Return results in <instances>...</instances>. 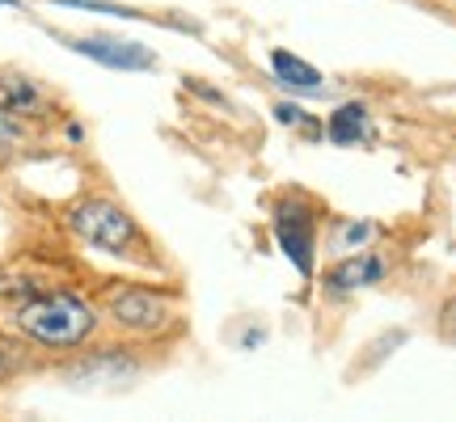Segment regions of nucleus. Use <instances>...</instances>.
<instances>
[{
  "instance_id": "obj_5",
  "label": "nucleus",
  "mask_w": 456,
  "mask_h": 422,
  "mask_svg": "<svg viewBox=\"0 0 456 422\" xmlns=\"http://www.w3.org/2000/svg\"><path fill=\"white\" fill-rule=\"evenodd\" d=\"M275 241L283 249V258L305 279H313V271H317V220L305 203H283L275 211Z\"/></svg>"
},
{
  "instance_id": "obj_11",
  "label": "nucleus",
  "mask_w": 456,
  "mask_h": 422,
  "mask_svg": "<svg viewBox=\"0 0 456 422\" xmlns=\"http://www.w3.org/2000/svg\"><path fill=\"white\" fill-rule=\"evenodd\" d=\"M34 292H43V283L30 275H9V271H0V300H26V296Z\"/></svg>"
},
{
  "instance_id": "obj_10",
  "label": "nucleus",
  "mask_w": 456,
  "mask_h": 422,
  "mask_svg": "<svg viewBox=\"0 0 456 422\" xmlns=\"http://www.w3.org/2000/svg\"><path fill=\"white\" fill-rule=\"evenodd\" d=\"M60 9H89V13H110V17H123V21H152L148 13L131 9V4H114V0H51Z\"/></svg>"
},
{
  "instance_id": "obj_7",
  "label": "nucleus",
  "mask_w": 456,
  "mask_h": 422,
  "mask_svg": "<svg viewBox=\"0 0 456 422\" xmlns=\"http://www.w3.org/2000/svg\"><path fill=\"white\" fill-rule=\"evenodd\" d=\"M271 68H275V81L288 85V89H305V93L322 89V72L292 51H271Z\"/></svg>"
},
{
  "instance_id": "obj_4",
  "label": "nucleus",
  "mask_w": 456,
  "mask_h": 422,
  "mask_svg": "<svg viewBox=\"0 0 456 422\" xmlns=\"http://www.w3.org/2000/svg\"><path fill=\"white\" fill-rule=\"evenodd\" d=\"M68 51H77L85 60H94L102 68H114V72H148L157 68V51H148L144 43H127V38H110V34H55Z\"/></svg>"
},
{
  "instance_id": "obj_6",
  "label": "nucleus",
  "mask_w": 456,
  "mask_h": 422,
  "mask_svg": "<svg viewBox=\"0 0 456 422\" xmlns=\"http://www.w3.org/2000/svg\"><path fill=\"white\" fill-rule=\"evenodd\" d=\"M0 110H9L21 123H30V118H43L51 110V98L47 89L38 81H30L26 72H0Z\"/></svg>"
},
{
  "instance_id": "obj_9",
  "label": "nucleus",
  "mask_w": 456,
  "mask_h": 422,
  "mask_svg": "<svg viewBox=\"0 0 456 422\" xmlns=\"http://www.w3.org/2000/svg\"><path fill=\"white\" fill-rule=\"evenodd\" d=\"M363 131H368V110H363L359 101L338 106V110L330 114V123H326L330 144H359V140H363Z\"/></svg>"
},
{
  "instance_id": "obj_14",
  "label": "nucleus",
  "mask_w": 456,
  "mask_h": 422,
  "mask_svg": "<svg viewBox=\"0 0 456 422\" xmlns=\"http://www.w3.org/2000/svg\"><path fill=\"white\" fill-rule=\"evenodd\" d=\"M363 237H368V228L359 224V228H346V241H363Z\"/></svg>"
},
{
  "instance_id": "obj_3",
  "label": "nucleus",
  "mask_w": 456,
  "mask_h": 422,
  "mask_svg": "<svg viewBox=\"0 0 456 422\" xmlns=\"http://www.w3.org/2000/svg\"><path fill=\"white\" fill-rule=\"evenodd\" d=\"M106 317H110L123 334H161L169 329L174 321V304H169V296L152 292V288H114L106 296Z\"/></svg>"
},
{
  "instance_id": "obj_15",
  "label": "nucleus",
  "mask_w": 456,
  "mask_h": 422,
  "mask_svg": "<svg viewBox=\"0 0 456 422\" xmlns=\"http://www.w3.org/2000/svg\"><path fill=\"white\" fill-rule=\"evenodd\" d=\"M0 9H21V0H0Z\"/></svg>"
},
{
  "instance_id": "obj_8",
  "label": "nucleus",
  "mask_w": 456,
  "mask_h": 422,
  "mask_svg": "<svg viewBox=\"0 0 456 422\" xmlns=\"http://www.w3.org/2000/svg\"><path fill=\"white\" fill-rule=\"evenodd\" d=\"M380 279H385V262L380 258H346L342 266L330 271V288H334V292H351V288L380 283Z\"/></svg>"
},
{
  "instance_id": "obj_2",
  "label": "nucleus",
  "mask_w": 456,
  "mask_h": 422,
  "mask_svg": "<svg viewBox=\"0 0 456 422\" xmlns=\"http://www.w3.org/2000/svg\"><path fill=\"white\" fill-rule=\"evenodd\" d=\"M64 224L81 245L98 249V254H110V258H127V254L140 249V224H135V215L106 195L77 199L64 211Z\"/></svg>"
},
{
  "instance_id": "obj_12",
  "label": "nucleus",
  "mask_w": 456,
  "mask_h": 422,
  "mask_svg": "<svg viewBox=\"0 0 456 422\" xmlns=\"http://www.w3.org/2000/svg\"><path fill=\"white\" fill-rule=\"evenodd\" d=\"M21 368H26V355L17 351L13 342L0 338V385H4V380H13V376H21Z\"/></svg>"
},
{
  "instance_id": "obj_13",
  "label": "nucleus",
  "mask_w": 456,
  "mask_h": 422,
  "mask_svg": "<svg viewBox=\"0 0 456 422\" xmlns=\"http://www.w3.org/2000/svg\"><path fill=\"white\" fill-rule=\"evenodd\" d=\"M275 118L279 123H305V110L300 106H275Z\"/></svg>"
},
{
  "instance_id": "obj_1",
  "label": "nucleus",
  "mask_w": 456,
  "mask_h": 422,
  "mask_svg": "<svg viewBox=\"0 0 456 422\" xmlns=\"http://www.w3.org/2000/svg\"><path fill=\"white\" fill-rule=\"evenodd\" d=\"M102 312L81 292L43 288L13 304V329L43 351H77L98 334Z\"/></svg>"
}]
</instances>
